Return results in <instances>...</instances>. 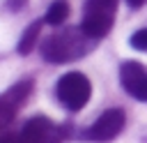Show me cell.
<instances>
[{"label":"cell","mask_w":147,"mask_h":143,"mask_svg":"<svg viewBox=\"0 0 147 143\" xmlns=\"http://www.w3.org/2000/svg\"><path fill=\"white\" fill-rule=\"evenodd\" d=\"M94 42L96 39H92L83 28H62L41 42L39 53L51 65H64L85 58L94 48Z\"/></svg>","instance_id":"cell-1"},{"label":"cell","mask_w":147,"mask_h":143,"mask_svg":"<svg viewBox=\"0 0 147 143\" xmlns=\"http://www.w3.org/2000/svg\"><path fill=\"white\" fill-rule=\"evenodd\" d=\"M90 95H92V83L83 72H67L55 83V97L60 106L71 113L85 108V104L90 101Z\"/></svg>","instance_id":"cell-2"},{"label":"cell","mask_w":147,"mask_h":143,"mask_svg":"<svg viewBox=\"0 0 147 143\" xmlns=\"http://www.w3.org/2000/svg\"><path fill=\"white\" fill-rule=\"evenodd\" d=\"M115 14H117V0H85L80 28L92 39H103L113 30Z\"/></svg>","instance_id":"cell-3"},{"label":"cell","mask_w":147,"mask_h":143,"mask_svg":"<svg viewBox=\"0 0 147 143\" xmlns=\"http://www.w3.org/2000/svg\"><path fill=\"white\" fill-rule=\"evenodd\" d=\"M71 136H74V131L69 125L60 127L53 120H48L46 115H34L21 127L18 136H14V143H60Z\"/></svg>","instance_id":"cell-4"},{"label":"cell","mask_w":147,"mask_h":143,"mask_svg":"<svg viewBox=\"0 0 147 143\" xmlns=\"http://www.w3.org/2000/svg\"><path fill=\"white\" fill-rule=\"evenodd\" d=\"M124 125H126V113L122 108H108L94 120V125L85 127L78 134V138L92 141V143H108L122 134Z\"/></svg>","instance_id":"cell-5"},{"label":"cell","mask_w":147,"mask_h":143,"mask_svg":"<svg viewBox=\"0 0 147 143\" xmlns=\"http://www.w3.org/2000/svg\"><path fill=\"white\" fill-rule=\"evenodd\" d=\"M119 83L124 92L147 104V67L138 60H124L119 65Z\"/></svg>","instance_id":"cell-6"},{"label":"cell","mask_w":147,"mask_h":143,"mask_svg":"<svg viewBox=\"0 0 147 143\" xmlns=\"http://www.w3.org/2000/svg\"><path fill=\"white\" fill-rule=\"evenodd\" d=\"M30 95H32V81H30V78L18 81V83H14L9 90L2 92V97H0V125H2V127H7V125L14 120V115H16L18 108L28 101Z\"/></svg>","instance_id":"cell-7"},{"label":"cell","mask_w":147,"mask_h":143,"mask_svg":"<svg viewBox=\"0 0 147 143\" xmlns=\"http://www.w3.org/2000/svg\"><path fill=\"white\" fill-rule=\"evenodd\" d=\"M41 23H44V18L39 21H32L25 30H23V35H21V39H18V44H16V51L21 53V55H28V53H32L34 51V46H37V39H39V32H41Z\"/></svg>","instance_id":"cell-8"},{"label":"cell","mask_w":147,"mask_h":143,"mask_svg":"<svg viewBox=\"0 0 147 143\" xmlns=\"http://www.w3.org/2000/svg\"><path fill=\"white\" fill-rule=\"evenodd\" d=\"M67 16H69V2H67V0H53V2L48 5V9H46L44 23L57 28V25H62V23L67 21Z\"/></svg>","instance_id":"cell-9"},{"label":"cell","mask_w":147,"mask_h":143,"mask_svg":"<svg viewBox=\"0 0 147 143\" xmlns=\"http://www.w3.org/2000/svg\"><path fill=\"white\" fill-rule=\"evenodd\" d=\"M129 44H131L136 51H145V53H147V28H140V30H136V32L131 35Z\"/></svg>","instance_id":"cell-10"},{"label":"cell","mask_w":147,"mask_h":143,"mask_svg":"<svg viewBox=\"0 0 147 143\" xmlns=\"http://www.w3.org/2000/svg\"><path fill=\"white\" fill-rule=\"evenodd\" d=\"M25 2H28V0H7V9H9V12H16V9H21Z\"/></svg>","instance_id":"cell-11"},{"label":"cell","mask_w":147,"mask_h":143,"mask_svg":"<svg viewBox=\"0 0 147 143\" xmlns=\"http://www.w3.org/2000/svg\"><path fill=\"white\" fill-rule=\"evenodd\" d=\"M145 2H147V0H126V5H129L131 9H140Z\"/></svg>","instance_id":"cell-12"}]
</instances>
